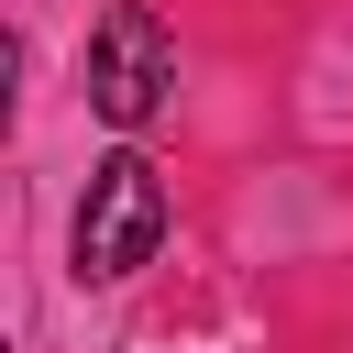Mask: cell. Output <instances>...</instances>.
<instances>
[{"mask_svg": "<svg viewBox=\"0 0 353 353\" xmlns=\"http://www.w3.org/2000/svg\"><path fill=\"white\" fill-rule=\"evenodd\" d=\"M165 88H176V44H165V22H154L143 0L99 11V33H88V110L121 121V132H143V121L165 110Z\"/></svg>", "mask_w": 353, "mask_h": 353, "instance_id": "cell-2", "label": "cell"}, {"mask_svg": "<svg viewBox=\"0 0 353 353\" xmlns=\"http://www.w3.org/2000/svg\"><path fill=\"white\" fill-rule=\"evenodd\" d=\"M154 243H165V176H154V154H99L88 165V199H77V276H132V265H154Z\"/></svg>", "mask_w": 353, "mask_h": 353, "instance_id": "cell-1", "label": "cell"}]
</instances>
